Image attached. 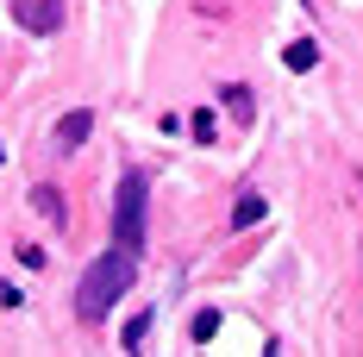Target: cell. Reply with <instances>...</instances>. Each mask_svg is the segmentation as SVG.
Returning <instances> with one entry per match:
<instances>
[{
    "label": "cell",
    "instance_id": "1",
    "mask_svg": "<svg viewBox=\"0 0 363 357\" xmlns=\"http://www.w3.org/2000/svg\"><path fill=\"white\" fill-rule=\"evenodd\" d=\"M132 276H138V257H132V251H119V245L101 251V257L88 263L82 288H75V314H82L88 326H101V320H107V307L132 288Z\"/></svg>",
    "mask_w": 363,
    "mask_h": 357
},
{
    "label": "cell",
    "instance_id": "2",
    "mask_svg": "<svg viewBox=\"0 0 363 357\" xmlns=\"http://www.w3.org/2000/svg\"><path fill=\"white\" fill-rule=\"evenodd\" d=\"M145 194H150V182L145 170H125L119 176V201H113V245L119 251H145Z\"/></svg>",
    "mask_w": 363,
    "mask_h": 357
},
{
    "label": "cell",
    "instance_id": "3",
    "mask_svg": "<svg viewBox=\"0 0 363 357\" xmlns=\"http://www.w3.org/2000/svg\"><path fill=\"white\" fill-rule=\"evenodd\" d=\"M6 13L26 32H57L63 26V0H6Z\"/></svg>",
    "mask_w": 363,
    "mask_h": 357
},
{
    "label": "cell",
    "instance_id": "4",
    "mask_svg": "<svg viewBox=\"0 0 363 357\" xmlns=\"http://www.w3.org/2000/svg\"><path fill=\"white\" fill-rule=\"evenodd\" d=\"M88 132H94V113H88V107H75L69 119H63V126H57V144H63V150H75V144L88 138Z\"/></svg>",
    "mask_w": 363,
    "mask_h": 357
},
{
    "label": "cell",
    "instance_id": "5",
    "mask_svg": "<svg viewBox=\"0 0 363 357\" xmlns=\"http://www.w3.org/2000/svg\"><path fill=\"white\" fill-rule=\"evenodd\" d=\"M32 207H38V219H50V226H63L69 219V207H63V194L44 182V188H32Z\"/></svg>",
    "mask_w": 363,
    "mask_h": 357
},
{
    "label": "cell",
    "instance_id": "6",
    "mask_svg": "<svg viewBox=\"0 0 363 357\" xmlns=\"http://www.w3.org/2000/svg\"><path fill=\"white\" fill-rule=\"evenodd\" d=\"M219 101H225V113H232L238 126H251V119H257V94H251V88H238V82H232Z\"/></svg>",
    "mask_w": 363,
    "mask_h": 357
},
{
    "label": "cell",
    "instance_id": "7",
    "mask_svg": "<svg viewBox=\"0 0 363 357\" xmlns=\"http://www.w3.org/2000/svg\"><path fill=\"white\" fill-rule=\"evenodd\" d=\"M263 207H269V201H263L257 188H245V194H238V207H232V226H238V232H245V226H257V219H263Z\"/></svg>",
    "mask_w": 363,
    "mask_h": 357
},
{
    "label": "cell",
    "instance_id": "8",
    "mask_svg": "<svg viewBox=\"0 0 363 357\" xmlns=\"http://www.w3.org/2000/svg\"><path fill=\"white\" fill-rule=\"evenodd\" d=\"M282 63H289L294 75H301V70H313V63H320V44H313V38H294L289 50H282Z\"/></svg>",
    "mask_w": 363,
    "mask_h": 357
},
{
    "label": "cell",
    "instance_id": "9",
    "mask_svg": "<svg viewBox=\"0 0 363 357\" xmlns=\"http://www.w3.org/2000/svg\"><path fill=\"white\" fill-rule=\"evenodd\" d=\"M150 320H157V314H132V320H125V332H119V339H125V351H138V345H145V332H150Z\"/></svg>",
    "mask_w": 363,
    "mask_h": 357
},
{
    "label": "cell",
    "instance_id": "10",
    "mask_svg": "<svg viewBox=\"0 0 363 357\" xmlns=\"http://www.w3.org/2000/svg\"><path fill=\"white\" fill-rule=\"evenodd\" d=\"M213 332H219V314H213V307H201L194 326H188V339H213Z\"/></svg>",
    "mask_w": 363,
    "mask_h": 357
},
{
    "label": "cell",
    "instance_id": "11",
    "mask_svg": "<svg viewBox=\"0 0 363 357\" xmlns=\"http://www.w3.org/2000/svg\"><path fill=\"white\" fill-rule=\"evenodd\" d=\"M188 132H194V138H201V144H207V138H213V113H207V107H201V113H194V119H188Z\"/></svg>",
    "mask_w": 363,
    "mask_h": 357
},
{
    "label": "cell",
    "instance_id": "12",
    "mask_svg": "<svg viewBox=\"0 0 363 357\" xmlns=\"http://www.w3.org/2000/svg\"><path fill=\"white\" fill-rule=\"evenodd\" d=\"M0 157H6V150H0Z\"/></svg>",
    "mask_w": 363,
    "mask_h": 357
}]
</instances>
